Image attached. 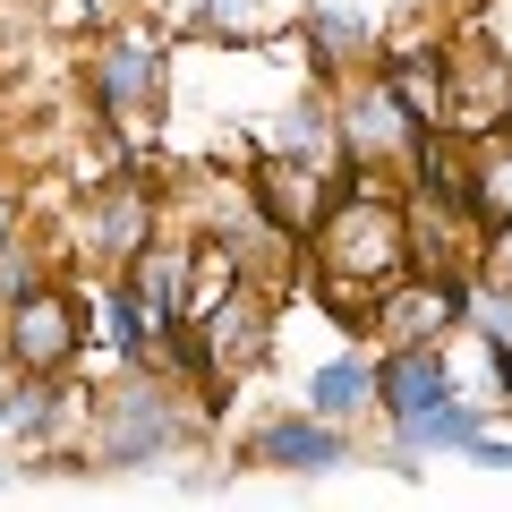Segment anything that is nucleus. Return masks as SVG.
I'll return each mask as SVG.
<instances>
[{"mask_svg":"<svg viewBox=\"0 0 512 512\" xmlns=\"http://www.w3.org/2000/svg\"><path fill=\"white\" fill-rule=\"evenodd\" d=\"M282 128H265V146L274 154H308V163H333L342 171V154H333V103L325 94H299L291 111H274Z\"/></svg>","mask_w":512,"mask_h":512,"instance_id":"a211bd4d","label":"nucleus"},{"mask_svg":"<svg viewBox=\"0 0 512 512\" xmlns=\"http://www.w3.org/2000/svg\"><path fill=\"white\" fill-rule=\"evenodd\" d=\"M308 60H316V77H325V86H342L350 69H367V60H376V35H367L359 9H308Z\"/></svg>","mask_w":512,"mask_h":512,"instance_id":"dca6fc26","label":"nucleus"},{"mask_svg":"<svg viewBox=\"0 0 512 512\" xmlns=\"http://www.w3.org/2000/svg\"><path fill=\"white\" fill-rule=\"evenodd\" d=\"M308 410H316V419H333V427L367 419V410H376V359H367V350L325 359V367L308 376Z\"/></svg>","mask_w":512,"mask_h":512,"instance_id":"2eb2a0df","label":"nucleus"},{"mask_svg":"<svg viewBox=\"0 0 512 512\" xmlns=\"http://www.w3.org/2000/svg\"><path fill=\"white\" fill-rule=\"evenodd\" d=\"M504 94H512V52L495 35H453V43H444L436 128H453V137H487V128L504 120Z\"/></svg>","mask_w":512,"mask_h":512,"instance_id":"423d86ee","label":"nucleus"},{"mask_svg":"<svg viewBox=\"0 0 512 512\" xmlns=\"http://www.w3.org/2000/svg\"><path fill=\"white\" fill-rule=\"evenodd\" d=\"M333 180H342L333 163H308V154H274V146H256V163L239 171L248 205L274 222L282 239H308V231H316V214L333 205Z\"/></svg>","mask_w":512,"mask_h":512,"instance_id":"6e6552de","label":"nucleus"},{"mask_svg":"<svg viewBox=\"0 0 512 512\" xmlns=\"http://www.w3.org/2000/svg\"><path fill=\"white\" fill-rule=\"evenodd\" d=\"M163 86H171L163 35H111V43H94L86 94H94V111H103V128H146L154 111H163Z\"/></svg>","mask_w":512,"mask_h":512,"instance_id":"39448f33","label":"nucleus"},{"mask_svg":"<svg viewBox=\"0 0 512 512\" xmlns=\"http://www.w3.org/2000/svg\"><path fill=\"white\" fill-rule=\"evenodd\" d=\"M0 359H9V376H69L86 359V299L52 274L0 299Z\"/></svg>","mask_w":512,"mask_h":512,"instance_id":"7ed1b4c3","label":"nucleus"},{"mask_svg":"<svg viewBox=\"0 0 512 512\" xmlns=\"http://www.w3.org/2000/svg\"><path fill=\"white\" fill-rule=\"evenodd\" d=\"M410 265H419V256H410L402 180H384V171H342V180H333V205L316 214V231L299 239V282L333 308V325L367 333L376 291L402 282Z\"/></svg>","mask_w":512,"mask_h":512,"instance_id":"f257e3e1","label":"nucleus"},{"mask_svg":"<svg viewBox=\"0 0 512 512\" xmlns=\"http://www.w3.org/2000/svg\"><path fill=\"white\" fill-rule=\"evenodd\" d=\"M487 419H495L487 402L453 393V402L419 410V419H393L384 436H393V461H436V453H470V444H478V427H487Z\"/></svg>","mask_w":512,"mask_h":512,"instance_id":"ddd939ff","label":"nucleus"},{"mask_svg":"<svg viewBox=\"0 0 512 512\" xmlns=\"http://www.w3.org/2000/svg\"><path fill=\"white\" fill-rule=\"evenodd\" d=\"M461 299H470V274H427V265H410L402 282L376 291L367 333H376V342H453L461 333Z\"/></svg>","mask_w":512,"mask_h":512,"instance_id":"1a4fd4ad","label":"nucleus"},{"mask_svg":"<svg viewBox=\"0 0 512 512\" xmlns=\"http://www.w3.org/2000/svg\"><path fill=\"white\" fill-rule=\"evenodd\" d=\"M325 103H333V154H342V171H384V180H402V163L419 154L427 128H436V120H419L402 94L384 86L376 69H350Z\"/></svg>","mask_w":512,"mask_h":512,"instance_id":"f03ea898","label":"nucleus"},{"mask_svg":"<svg viewBox=\"0 0 512 512\" xmlns=\"http://www.w3.org/2000/svg\"><path fill=\"white\" fill-rule=\"evenodd\" d=\"M154 231H163V188H154L146 171H128V180H111V188H86L77 239H86V256L103 265V274H120Z\"/></svg>","mask_w":512,"mask_h":512,"instance_id":"9d476101","label":"nucleus"},{"mask_svg":"<svg viewBox=\"0 0 512 512\" xmlns=\"http://www.w3.org/2000/svg\"><path fill=\"white\" fill-rule=\"evenodd\" d=\"M180 436H188V419H180V402H171L163 367H128V384H111L103 402H94V453H103L111 470L171 453Z\"/></svg>","mask_w":512,"mask_h":512,"instance_id":"20e7f679","label":"nucleus"},{"mask_svg":"<svg viewBox=\"0 0 512 512\" xmlns=\"http://www.w3.org/2000/svg\"><path fill=\"white\" fill-rule=\"evenodd\" d=\"M188 325H197V342L214 350V376L231 384V376H248V367L274 350V291H256V282H231V274H222V291H205Z\"/></svg>","mask_w":512,"mask_h":512,"instance_id":"0eeeda50","label":"nucleus"},{"mask_svg":"<svg viewBox=\"0 0 512 512\" xmlns=\"http://www.w3.org/2000/svg\"><path fill=\"white\" fill-rule=\"evenodd\" d=\"M461 197H470L478 231H487V222H512V137L504 128L461 137Z\"/></svg>","mask_w":512,"mask_h":512,"instance_id":"4468645a","label":"nucleus"},{"mask_svg":"<svg viewBox=\"0 0 512 512\" xmlns=\"http://www.w3.org/2000/svg\"><path fill=\"white\" fill-rule=\"evenodd\" d=\"M367 69L402 94L419 120H436V103H444V43H402V52H376Z\"/></svg>","mask_w":512,"mask_h":512,"instance_id":"f3484780","label":"nucleus"},{"mask_svg":"<svg viewBox=\"0 0 512 512\" xmlns=\"http://www.w3.org/2000/svg\"><path fill=\"white\" fill-rule=\"evenodd\" d=\"M0 393H9V384H0Z\"/></svg>","mask_w":512,"mask_h":512,"instance_id":"4be33fe9","label":"nucleus"},{"mask_svg":"<svg viewBox=\"0 0 512 512\" xmlns=\"http://www.w3.org/2000/svg\"><path fill=\"white\" fill-rule=\"evenodd\" d=\"M248 461H265V470H299V478L342 470V461H350V427L316 419V410H291V419H274L265 436L248 444Z\"/></svg>","mask_w":512,"mask_h":512,"instance_id":"f8f14e48","label":"nucleus"},{"mask_svg":"<svg viewBox=\"0 0 512 512\" xmlns=\"http://www.w3.org/2000/svg\"><path fill=\"white\" fill-rule=\"evenodd\" d=\"M470 274L512 282V222H487V231H478V265H470Z\"/></svg>","mask_w":512,"mask_h":512,"instance_id":"6ab92c4d","label":"nucleus"},{"mask_svg":"<svg viewBox=\"0 0 512 512\" xmlns=\"http://www.w3.org/2000/svg\"><path fill=\"white\" fill-rule=\"evenodd\" d=\"M470 453H478V461H495V470H512V436H495V419L478 427V444H470Z\"/></svg>","mask_w":512,"mask_h":512,"instance_id":"aec40b11","label":"nucleus"},{"mask_svg":"<svg viewBox=\"0 0 512 512\" xmlns=\"http://www.w3.org/2000/svg\"><path fill=\"white\" fill-rule=\"evenodd\" d=\"M461 376H453V350L444 342H384L376 350V419H419V410L453 402Z\"/></svg>","mask_w":512,"mask_h":512,"instance_id":"9b49d317","label":"nucleus"},{"mask_svg":"<svg viewBox=\"0 0 512 512\" xmlns=\"http://www.w3.org/2000/svg\"><path fill=\"white\" fill-rule=\"evenodd\" d=\"M444 9H487V0H444Z\"/></svg>","mask_w":512,"mask_h":512,"instance_id":"412c9836","label":"nucleus"}]
</instances>
